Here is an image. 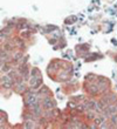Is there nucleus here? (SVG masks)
Returning <instances> with one entry per match:
<instances>
[{
  "label": "nucleus",
  "instance_id": "obj_1",
  "mask_svg": "<svg viewBox=\"0 0 117 129\" xmlns=\"http://www.w3.org/2000/svg\"><path fill=\"white\" fill-rule=\"evenodd\" d=\"M3 86L4 87H6V88H10L11 86H12V79L8 76V75H5V76H3Z\"/></svg>",
  "mask_w": 117,
  "mask_h": 129
},
{
  "label": "nucleus",
  "instance_id": "obj_2",
  "mask_svg": "<svg viewBox=\"0 0 117 129\" xmlns=\"http://www.w3.org/2000/svg\"><path fill=\"white\" fill-rule=\"evenodd\" d=\"M35 103H36V95L29 94V95L27 96V105L30 106V107H33Z\"/></svg>",
  "mask_w": 117,
  "mask_h": 129
},
{
  "label": "nucleus",
  "instance_id": "obj_3",
  "mask_svg": "<svg viewBox=\"0 0 117 129\" xmlns=\"http://www.w3.org/2000/svg\"><path fill=\"white\" fill-rule=\"evenodd\" d=\"M44 107L46 109H53L54 108V103L50 99H45L44 100Z\"/></svg>",
  "mask_w": 117,
  "mask_h": 129
},
{
  "label": "nucleus",
  "instance_id": "obj_4",
  "mask_svg": "<svg viewBox=\"0 0 117 129\" xmlns=\"http://www.w3.org/2000/svg\"><path fill=\"white\" fill-rule=\"evenodd\" d=\"M96 103H97V102L90 100V101H88L87 103H86V108H87V109H95V107H96Z\"/></svg>",
  "mask_w": 117,
  "mask_h": 129
},
{
  "label": "nucleus",
  "instance_id": "obj_5",
  "mask_svg": "<svg viewBox=\"0 0 117 129\" xmlns=\"http://www.w3.org/2000/svg\"><path fill=\"white\" fill-rule=\"evenodd\" d=\"M107 109L109 110V113H110L111 115H112V114H116V113H117V107H115V106L109 105V106L107 107Z\"/></svg>",
  "mask_w": 117,
  "mask_h": 129
},
{
  "label": "nucleus",
  "instance_id": "obj_6",
  "mask_svg": "<svg viewBox=\"0 0 117 129\" xmlns=\"http://www.w3.org/2000/svg\"><path fill=\"white\" fill-rule=\"evenodd\" d=\"M104 119H105V116H100V117H96V119H95V123L100 127L101 124L104 122Z\"/></svg>",
  "mask_w": 117,
  "mask_h": 129
},
{
  "label": "nucleus",
  "instance_id": "obj_7",
  "mask_svg": "<svg viewBox=\"0 0 117 129\" xmlns=\"http://www.w3.org/2000/svg\"><path fill=\"white\" fill-rule=\"evenodd\" d=\"M23 127H25V128H34L35 126H34L33 121H27V122L23 124Z\"/></svg>",
  "mask_w": 117,
  "mask_h": 129
},
{
  "label": "nucleus",
  "instance_id": "obj_8",
  "mask_svg": "<svg viewBox=\"0 0 117 129\" xmlns=\"http://www.w3.org/2000/svg\"><path fill=\"white\" fill-rule=\"evenodd\" d=\"M110 120H111V123H112V124H116V126H117V113L111 115Z\"/></svg>",
  "mask_w": 117,
  "mask_h": 129
},
{
  "label": "nucleus",
  "instance_id": "obj_9",
  "mask_svg": "<svg viewBox=\"0 0 117 129\" xmlns=\"http://www.w3.org/2000/svg\"><path fill=\"white\" fill-rule=\"evenodd\" d=\"M1 71H8V66H7V64H5V66H4V63L1 64Z\"/></svg>",
  "mask_w": 117,
  "mask_h": 129
},
{
  "label": "nucleus",
  "instance_id": "obj_10",
  "mask_svg": "<svg viewBox=\"0 0 117 129\" xmlns=\"http://www.w3.org/2000/svg\"><path fill=\"white\" fill-rule=\"evenodd\" d=\"M22 87H25V85H22V83L18 85V90H19V92H22Z\"/></svg>",
  "mask_w": 117,
  "mask_h": 129
},
{
  "label": "nucleus",
  "instance_id": "obj_11",
  "mask_svg": "<svg viewBox=\"0 0 117 129\" xmlns=\"http://www.w3.org/2000/svg\"><path fill=\"white\" fill-rule=\"evenodd\" d=\"M87 117H88V119H95V116H94L93 113H90V114H88Z\"/></svg>",
  "mask_w": 117,
  "mask_h": 129
},
{
  "label": "nucleus",
  "instance_id": "obj_12",
  "mask_svg": "<svg viewBox=\"0 0 117 129\" xmlns=\"http://www.w3.org/2000/svg\"><path fill=\"white\" fill-rule=\"evenodd\" d=\"M69 107H71V108H75V105H74V103H70V102H69Z\"/></svg>",
  "mask_w": 117,
  "mask_h": 129
}]
</instances>
